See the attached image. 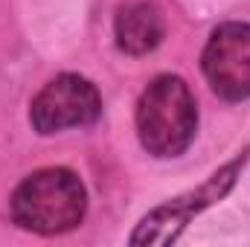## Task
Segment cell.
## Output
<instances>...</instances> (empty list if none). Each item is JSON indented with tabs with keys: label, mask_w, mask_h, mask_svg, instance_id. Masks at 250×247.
<instances>
[{
	"label": "cell",
	"mask_w": 250,
	"mask_h": 247,
	"mask_svg": "<svg viewBox=\"0 0 250 247\" xmlns=\"http://www.w3.org/2000/svg\"><path fill=\"white\" fill-rule=\"evenodd\" d=\"M12 221L38 236H59L82 224L87 212V192L70 169H41L12 192Z\"/></svg>",
	"instance_id": "7a4b0ae2"
},
{
	"label": "cell",
	"mask_w": 250,
	"mask_h": 247,
	"mask_svg": "<svg viewBox=\"0 0 250 247\" xmlns=\"http://www.w3.org/2000/svg\"><path fill=\"white\" fill-rule=\"evenodd\" d=\"M245 160H248V151L236 154L224 169H218L207 184H201L195 192H187V195H181V198L151 209L140 221V227L131 233V245H169V242H175L181 236V230L189 224L192 215H198L201 209L212 206L215 201H221L233 189L242 166H245Z\"/></svg>",
	"instance_id": "3957f363"
},
{
	"label": "cell",
	"mask_w": 250,
	"mask_h": 247,
	"mask_svg": "<svg viewBox=\"0 0 250 247\" xmlns=\"http://www.w3.org/2000/svg\"><path fill=\"white\" fill-rule=\"evenodd\" d=\"M201 70L209 87L224 102L250 96V23H221L201 56Z\"/></svg>",
	"instance_id": "5b68a950"
},
{
	"label": "cell",
	"mask_w": 250,
	"mask_h": 247,
	"mask_svg": "<svg viewBox=\"0 0 250 247\" xmlns=\"http://www.w3.org/2000/svg\"><path fill=\"white\" fill-rule=\"evenodd\" d=\"M117 47L128 56H146L163 41V18L151 3H128L120 9L117 23Z\"/></svg>",
	"instance_id": "8992f818"
},
{
	"label": "cell",
	"mask_w": 250,
	"mask_h": 247,
	"mask_svg": "<svg viewBox=\"0 0 250 247\" xmlns=\"http://www.w3.org/2000/svg\"><path fill=\"white\" fill-rule=\"evenodd\" d=\"M102 114V96L93 82L76 73H62L47 82L29 108V123L38 134H59L67 128L93 125Z\"/></svg>",
	"instance_id": "277c9868"
},
{
	"label": "cell",
	"mask_w": 250,
	"mask_h": 247,
	"mask_svg": "<svg viewBox=\"0 0 250 247\" xmlns=\"http://www.w3.org/2000/svg\"><path fill=\"white\" fill-rule=\"evenodd\" d=\"M137 137L154 157L184 154L198 131V105L181 76H157L137 99Z\"/></svg>",
	"instance_id": "6da1fadb"
}]
</instances>
